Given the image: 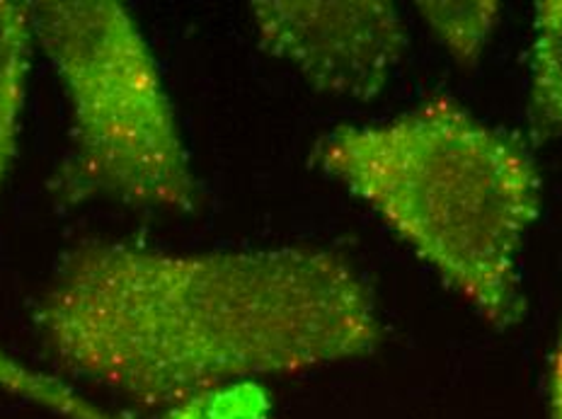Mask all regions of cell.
Listing matches in <instances>:
<instances>
[{
  "label": "cell",
  "instance_id": "cell-1",
  "mask_svg": "<svg viewBox=\"0 0 562 419\" xmlns=\"http://www.w3.org/2000/svg\"><path fill=\"white\" fill-rule=\"evenodd\" d=\"M32 325L58 376L150 412L367 356L383 337L357 267L303 246L78 242L56 262Z\"/></svg>",
  "mask_w": 562,
  "mask_h": 419
},
{
  "label": "cell",
  "instance_id": "cell-2",
  "mask_svg": "<svg viewBox=\"0 0 562 419\" xmlns=\"http://www.w3.org/2000/svg\"><path fill=\"white\" fill-rule=\"evenodd\" d=\"M313 160L485 320L509 328L524 318L519 252L541 208V178L517 138L431 100L391 122L337 126Z\"/></svg>",
  "mask_w": 562,
  "mask_h": 419
},
{
  "label": "cell",
  "instance_id": "cell-3",
  "mask_svg": "<svg viewBox=\"0 0 562 419\" xmlns=\"http://www.w3.org/2000/svg\"><path fill=\"white\" fill-rule=\"evenodd\" d=\"M30 13L34 44L70 112L56 194L68 204L192 212L199 188L190 150L158 58L128 8L116 0H37Z\"/></svg>",
  "mask_w": 562,
  "mask_h": 419
},
{
  "label": "cell",
  "instance_id": "cell-4",
  "mask_svg": "<svg viewBox=\"0 0 562 419\" xmlns=\"http://www.w3.org/2000/svg\"><path fill=\"white\" fill-rule=\"evenodd\" d=\"M250 15L269 54L337 98H376L407 44L401 13L381 0H260Z\"/></svg>",
  "mask_w": 562,
  "mask_h": 419
},
{
  "label": "cell",
  "instance_id": "cell-5",
  "mask_svg": "<svg viewBox=\"0 0 562 419\" xmlns=\"http://www.w3.org/2000/svg\"><path fill=\"white\" fill-rule=\"evenodd\" d=\"M34 46L30 3L0 0V192L18 154Z\"/></svg>",
  "mask_w": 562,
  "mask_h": 419
},
{
  "label": "cell",
  "instance_id": "cell-6",
  "mask_svg": "<svg viewBox=\"0 0 562 419\" xmlns=\"http://www.w3.org/2000/svg\"><path fill=\"white\" fill-rule=\"evenodd\" d=\"M0 393L25 400L58 419H128L92 400L76 383L54 371L20 362L3 349H0Z\"/></svg>",
  "mask_w": 562,
  "mask_h": 419
},
{
  "label": "cell",
  "instance_id": "cell-7",
  "mask_svg": "<svg viewBox=\"0 0 562 419\" xmlns=\"http://www.w3.org/2000/svg\"><path fill=\"white\" fill-rule=\"evenodd\" d=\"M531 102L538 122L562 132V0L536 8Z\"/></svg>",
  "mask_w": 562,
  "mask_h": 419
},
{
  "label": "cell",
  "instance_id": "cell-8",
  "mask_svg": "<svg viewBox=\"0 0 562 419\" xmlns=\"http://www.w3.org/2000/svg\"><path fill=\"white\" fill-rule=\"evenodd\" d=\"M419 15L463 64H475L499 20V3H417Z\"/></svg>",
  "mask_w": 562,
  "mask_h": 419
},
{
  "label": "cell",
  "instance_id": "cell-9",
  "mask_svg": "<svg viewBox=\"0 0 562 419\" xmlns=\"http://www.w3.org/2000/svg\"><path fill=\"white\" fill-rule=\"evenodd\" d=\"M550 405H553V419H562V332L550 369Z\"/></svg>",
  "mask_w": 562,
  "mask_h": 419
}]
</instances>
